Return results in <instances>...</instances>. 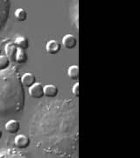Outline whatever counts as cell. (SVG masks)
Listing matches in <instances>:
<instances>
[{
  "label": "cell",
  "instance_id": "1",
  "mask_svg": "<svg viewBox=\"0 0 140 158\" xmlns=\"http://www.w3.org/2000/svg\"><path fill=\"white\" fill-rule=\"evenodd\" d=\"M29 94L34 98H41L44 96V86L40 83H35L29 87Z\"/></svg>",
  "mask_w": 140,
  "mask_h": 158
},
{
  "label": "cell",
  "instance_id": "2",
  "mask_svg": "<svg viewBox=\"0 0 140 158\" xmlns=\"http://www.w3.org/2000/svg\"><path fill=\"white\" fill-rule=\"evenodd\" d=\"M61 48H62L61 43L58 40H49L46 43V49L47 51V53H49L51 55L58 54L60 52V50H61Z\"/></svg>",
  "mask_w": 140,
  "mask_h": 158
},
{
  "label": "cell",
  "instance_id": "3",
  "mask_svg": "<svg viewBox=\"0 0 140 158\" xmlns=\"http://www.w3.org/2000/svg\"><path fill=\"white\" fill-rule=\"evenodd\" d=\"M15 145L20 149H25L30 145V139L25 135H18L14 139Z\"/></svg>",
  "mask_w": 140,
  "mask_h": 158
},
{
  "label": "cell",
  "instance_id": "4",
  "mask_svg": "<svg viewBox=\"0 0 140 158\" xmlns=\"http://www.w3.org/2000/svg\"><path fill=\"white\" fill-rule=\"evenodd\" d=\"M76 43H77L76 37L74 35H73V34H66L62 38V44H63V46L66 48H68V49L74 48L76 46Z\"/></svg>",
  "mask_w": 140,
  "mask_h": 158
},
{
  "label": "cell",
  "instance_id": "5",
  "mask_svg": "<svg viewBox=\"0 0 140 158\" xmlns=\"http://www.w3.org/2000/svg\"><path fill=\"white\" fill-rule=\"evenodd\" d=\"M6 56L9 58V60L11 61H15V57H16V54H17L18 47L14 42H9L8 44H6Z\"/></svg>",
  "mask_w": 140,
  "mask_h": 158
},
{
  "label": "cell",
  "instance_id": "6",
  "mask_svg": "<svg viewBox=\"0 0 140 158\" xmlns=\"http://www.w3.org/2000/svg\"><path fill=\"white\" fill-rule=\"evenodd\" d=\"M21 82H22V85L26 87H31L32 85H34L36 83V77L34 74L27 72V73H25L21 77Z\"/></svg>",
  "mask_w": 140,
  "mask_h": 158
},
{
  "label": "cell",
  "instance_id": "7",
  "mask_svg": "<svg viewBox=\"0 0 140 158\" xmlns=\"http://www.w3.org/2000/svg\"><path fill=\"white\" fill-rule=\"evenodd\" d=\"M20 128V124L18 120L11 119L6 124V129L10 134H16Z\"/></svg>",
  "mask_w": 140,
  "mask_h": 158
},
{
  "label": "cell",
  "instance_id": "8",
  "mask_svg": "<svg viewBox=\"0 0 140 158\" xmlns=\"http://www.w3.org/2000/svg\"><path fill=\"white\" fill-rule=\"evenodd\" d=\"M59 90L55 85H47L44 86V96L48 98H54L57 96Z\"/></svg>",
  "mask_w": 140,
  "mask_h": 158
},
{
  "label": "cell",
  "instance_id": "9",
  "mask_svg": "<svg viewBox=\"0 0 140 158\" xmlns=\"http://www.w3.org/2000/svg\"><path fill=\"white\" fill-rule=\"evenodd\" d=\"M14 43L16 44V46L18 48L26 49V48H29V41L26 39V37H25V36H18V37H17Z\"/></svg>",
  "mask_w": 140,
  "mask_h": 158
},
{
  "label": "cell",
  "instance_id": "10",
  "mask_svg": "<svg viewBox=\"0 0 140 158\" xmlns=\"http://www.w3.org/2000/svg\"><path fill=\"white\" fill-rule=\"evenodd\" d=\"M79 67L77 65H72L67 69V76L69 78L72 80H77L79 79Z\"/></svg>",
  "mask_w": 140,
  "mask_h": 158
},
{
  "label": "cell",
  "instance_id": "11",
  "mask_svg": "<svg viewBox=\"0 0 140 158\" xmlns=\"http://www.w3.org/2000/svg\"><path fill=\"white\" fill-rule=\"evenodd\" d=\"M15 61L18 62V63H25L27 61V55H26V52L25 51V49L18 48Z\"/></svg>",
  "mask_w": 140,
  "mask_h": 158
},
{
  "label": "cell",
  "instance_id": "12",
  "mask_svg": "<svg viewBox=\"0 0 140 158\" xmlns=\"http://www.w3.org/2000/svg\"><path fill=\"white\" fill-rule=\"evenodd\" d=\"M14 15L18 21H25L27 18V12L23 8H18L14 12Z\"/></svg>",
  "mask_w": 140,
  "mask_h": 158
},
{
  "label": "cell",
  "instance_id": "13",
  "mask_svg": "<svg viewBox=\"0 0 140 158\" xmlns=\"http://www.w3.org/2000/svg\"><path fill=\"white\" fill-rule=\"evenodd\" d=\"M10 60L6 56H0V69H6L9 67Z\"/></svg>",
  "mask_w": 140,
  "mask_h": 158
},
{
  "label": "cell",
  "instance_id": "14",
  "mask_svg": "<svg viewBox=\"0 0 140 158\" xmlns=\"http://www.w3.org/2000/svg\"><path fill=\"white\" fill-rule=\"evenodd\" d=\"M72 92H73L74 96L78 98L79 97V83L77 82L76 84H74L72 89Z\"/></svg>",
  "mask_w": 140,
  "mask_h": 158
},
{
  "label": "cell",
  "instance_id": "15",
  "mask_svg": "<svg viewBox=\"0 0 140 158\" xmlns=\"http://www.w3.org/2000/svg\"><path fill=\"white\" fill-rule=\"evenodd\" d=\"M2 135H3V132H2V130L0 129V139L2 138Z\"/></svg>",
  "mask_w": 140,
  "mask_h": 158
},
{
  "label": "cell",
  "instance_id": "16",
  "mask_svg": "<svg viewBox=\"0 0 140 158\" xmlns=\"http://www.w3.org/2000/svg\"><path fill=\"white\" fill-rule=\"evenodd\" d=\"M0 54H1V48H0Z\"/></svg>",
  "mask_w": 140,
  "mask_h": 158
}]
</instances>
